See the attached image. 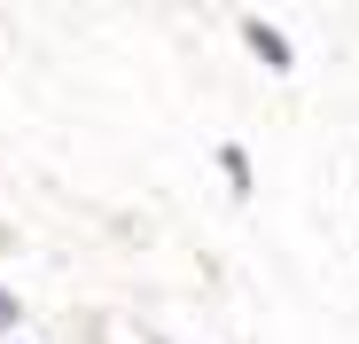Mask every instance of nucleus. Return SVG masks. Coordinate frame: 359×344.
I'll return each mask as SVG.
<instances>
[{"label": "nucleus", "mask_w": 359, "mask_h": 344, "mask_svg": "<svg viewBox=\"0 0 359 344\" xmlns=\"http://www.w3.org/2000/svg\"><path fill=\"white\" fill-rule=\"evenodd\" d=\"M219 172H226V188H234V204H243V196L258 188V164H250V149H243V141H219Z\"/></svg>", "instance_id": "nucleus-2"}, {"label": "nucleus", "mask_w": 359, "mask_h": 344, "mask_svg": "<svg viewBox=\"0 0 359 344\" xmlns=\"http://www.w3.org/2000/svg\"><path fill=\"white\" fill-rule=\"evenodd\" d=\"M16 329H24V298H16V290H0V336L16 344Z\"/></svg>", "instance_id": "nucleus-3"}, {"label": "nucleus", "mask_w": 359, "mask_h": 344, "mask_svg": "<svg viewBox=\"0 0 359 344\" xmlns=\"http://www.w3.org/2000/svg\"><path fill=\"white\" fill-rule=\"evenodd\" d=\"M234 32H243V47L258 55L273 79H289V71H297V47H289V32H281V24H266V16H234Z\"/></svg>", "instance_id": "nucleus-1"}]
</instances>
